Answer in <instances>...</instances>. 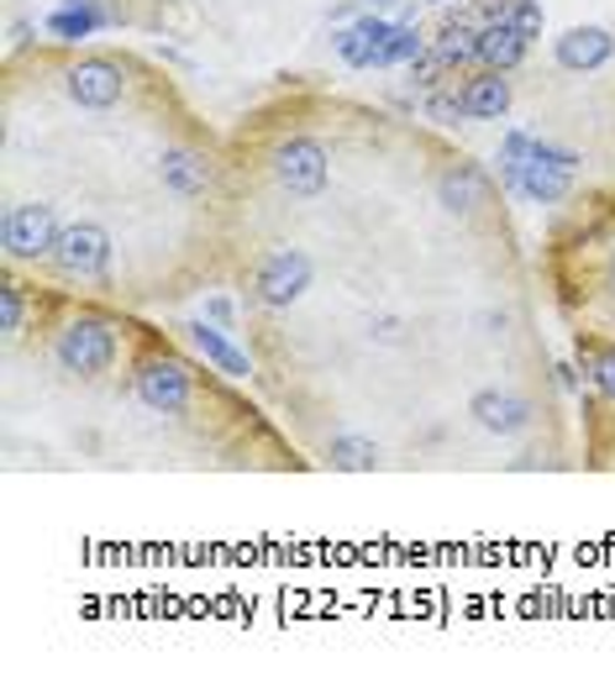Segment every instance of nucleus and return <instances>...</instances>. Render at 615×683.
<instances>
[{"instance_id":"10","label":"nucleus","mask_w":615,"mask_h":683,"mask_svg":"<svg viewBox=\"0 0 615 683\" xmlns=\"http://www.w3.org/2000/svg\"><path fill=\"white\" fill-rule=\"evenodd\" d=\"M505 22L516 26L526 43H537V37H542V26H547L542 0H510V16H505Z\"/></svg>"},{"instance_id":"2","label":"nucleus","mask_w":615,"mask_h":683,"mask_svg":"<svg viewBox=\"0 0 615 683\" xmlns=\"http://www.w3.org/2000/svg\"><path fill=\"white\" fill-rule=\"evenodd\" d=\"M389 32H395V22H389V16L363 11V16H353V22L331 37V47H337V58H342L348 69H374V64H378V47L389 43Z\"/></svg>"},{"instance_id":"13","label":"nucleus","mask_w":615,"mask_h":683,"mask_svg":"<svg viewBox=\"0 0 615 683\" xmlns=\"http://www.w3.org/2000/svg\"><path fill=\"white\" fill-rule=\"evenodd\" d=\"M431 5H448V0H431Z\"/></svg>"},{"instance_id":"4","label":"nucleus","mask_w":615,"mask_h":683,"mask_svg":"<svg viewBox=\"0 0 615 683\" xmlns=\"http://www.w3.org/2000/svg\"><path fill=\"white\" fill-rule=\"evenodd\" d=\"M185 337H189V348L206 357L216 374H227V378H248V374H253V357L242 353V348H232V337L216 327V321H189Z\"/></svg>"},{"instance_id":"3","label":"nucleus","mask_w":615,"mask_h":683,"mask_svg":"<svg viewBox=\"0 0 615 683\" xmlns=\"http://www.w3.org/2000/svg\"><path fill=\"white\" fill-rule=\"evenodd\" d=\"M552 58H558V69H568V74H594L615 58V37L605 26H568L563 37L552 43Z\"/></svg>"},{"instance_id":"11","label":"nucleus","mask_w":615,"mask_h":683,"mask_svg":"<svg viewBox=\"0 0 615 683\" xmlns=\"http://www.w3.org/2000/svg\"><path fill=\"white\" fill-rule=\"evenodd\" d=\"M206 321H216V327H232L237 321V310L227 295H206Z\"/></svg>"},{"instance_id":"8","label":"nucleus","mask_w":615,"mask_h":683,"mask_svg":"<svg viewBox=\"0 0 615 683\" xmlns=\"http://www.w3.org/2000/svg\"><path fill=\"white\" fill-rule=\"evenodd\" d=\"M426 53V37L416 22H395V32H389V43L378 47V64L374 69H410L416 58Z\"/></svg>"},{"instance_id":"6","label":"nucleus","mask_w":615,"mask_h":683,"mask_svg":"<svg viewBox=\"0 0 615 683\" xmlns=\"http://www.w3.org/2000/svg\"><path fill=\"white\" fill-rule=\"evenodd\" d=\"M463 111H469V121H499L505 111H510V79L499 69H473L463 74Z\"/></svg>"},{"instance_id":"5","label":"nucleus","mask_w":615,"mask_h":683,"mask_svg":"<svg viewBox=\"0 0 615 683\" xmlns=\"http://www.w3.org/2000/svg\"><path fill=\"white\" fill-rule=\"evenodd\" d=\"M505 189H516L520 200H531V206H558V200L573 195V174L542 164V158H526V164L505 179Z\"/></svg>"},{"instance_id":"1","label":"nucleus","mask_w":615,"mask_h":683,"mask_svg":"<svg viewBox=\"0 0 615 683\" xmlns=\"http://www.w3.org/2000/svg\"><path fill=\"white\" fill-rule=\"evenodd\" d=\"M117 22L121 16L111 11V5H100V0H58V11H47L43 16V32L53 37V43L79 47V43L100 37L106 26H117Z\"/></svg>"},{"instance_id":"7","label":"nucleus","mask_w":615,"mask_h":683,"mask_svg":"<svg viewBox=\"0 0 615 683\" xmlns=\"http://www.w3.org/2000/svg\"><path fill=\"white\" fill-rule=\"evenodd\" d=\"M526 47H531V43H526L510 22H484V26H479V43H473V64H479V69L510 74V69H520Z\"/></svg>"},{"instance_id":"12","label":"nucleus","mask_w":615,"mask_h":683,"mask_svg":"<svg viewBox=\"0 0 615 683\" xmlns=\"http://www.w3.org/2000/svg\"><path fill=\"white\" fill-rule=\"evenodd\" d=\"M389 5H400V0H369V11H389Z\"/></svg>"},{"instance_id":"9","label":"nucleus","mask_w":615,"mask_h":683,"mask_svg":"<svg viewBox=\"0 0 615 683\" xmlns=\"http://www.w3.org/2000/svg\"><path fill=\"white\" fill-rule=\"evenodd\" d=\"M448 79H458V69H452L448 58H442V53H437V47H426L421 58H416V64H410V85H416V90H442V85H448Z\"/></svg>"}]
</instances>
